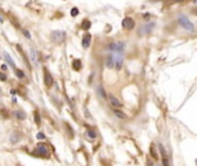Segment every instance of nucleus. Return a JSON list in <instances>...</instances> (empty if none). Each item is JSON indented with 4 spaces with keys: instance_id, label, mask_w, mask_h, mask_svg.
<instances>
[{
    "instance_id": "f257e3e1",
    "label": "nucleus",
    "mask_w": 197,
    "mask_h": 166,
    "mask_svg": "<svg viewBox=\"0 0 197 166\" xmlns=\"http://www.w3.org/2000/svg\"><path fill=\"white\" fill-rule=\"evenodd\" d=\"M123 65V57H122V52H113L110 55H107L106 58V66L107 67H117L118 69L122 67Z\"/></svg>"
},
{
    "instance_id": "f03ea898",
    "label": "nucleus",
    "mask_w": 197,
    "mask_h": 166,
    "mask_svg": "<svg viewBox=\"0 0 197 166\" xmlns=\"http://www.w3.org/2000/svg\"><path fill=\"white\" fill-rule=\"evenodd\" d=\"M65 31H61V30H55L51 34V38L54 43H58V44H61L65 40Z\"/></svg>"
},
{
    "instance_id": "7ed1b4c3",
    "label": "nucleus",
    "mask_w": 197,
    "mask_h": 166,
    "mask_svg": "<svg viewBox=\"0 0 197 166\" xmlns=\"http://www.w3.org/2000/svg\"><path fill=\"white\" fill-rule=\"evenodd\" d=\"M179 23L180 25L182 28H185V29H187V30L189 31H194V24H192L191 22H190L189 20H188L186 16H179Z\"/></svg>"
},
{
    "instance_id": "20e7f679",
    "label": "nucleus",
    "mask_w": 197,
    "mask_h": 166,
    "mask_svg": "<svg viewBox=\"0 0 197 166\" xmlns=\"http://www.w3.org/2000/svg\"><path fill=\"white\" fill-rule=\"evenodd\" d=\"M35 154L39 155V156H42V157L48 156V148H47V145L44 144V143H39L37 145V149H36Z\"/></svg>"
},
{
    "instance_id": "39448f33",
    "label": "nucleus",
    "mask_w": 197,
    "mask_h": 166,
    "mask_svg": "<svg viewBox=\"0 0 197 166\" xmlns=\"http://www.w3.org/2000/svg\"><path fill=\"white\" fill-rule=\"evenodd\" d=\"M108 102H110V104L112 105L113 108H121L122 107V103H121L113 93H110V95H108Z\"/></svg>"
},
{
    "instance_id": "423d86ee",
    "label": "nucleus",
    "mask_w": 197,
    "mask_h": 166,
    "mask_svg": "<svg viewBox=\"0 0 197 166\" xmlns=\"http://www.w3.org/2000/svg\"><path fill=\"white\" fill-rule=\"evenodd\" d=\"M112 52H122L125 50V44L121 43V42H115V43H111L110 46H108Z\"/></svg>"
},
{
    "instance_id": "0eeeda50",
    "label": "nucleus",
    "mask_w": 197,
    "mask_h": 166,
    "mask_svg": "<svg viewBox=\"0 0 197 166\" xmlns=\"http://www.w3.org/2000/svg\"><path fill=\"white\" fill-rule=\"evenodd\" d=\"M159 150H160V154H161V161H162V166H170V161H168V157L167 154L165 151L164 146L161 144H159Z\"/></svg>"
},
{
    "instance_id": "6e6552de",
    "label": "nucleus",
    "mask_w": 197,
    "mask_h": 166,
    "mask_svg": "<svg viewBox=\"0 0 197 166\" xmlns=\"http://www.w3.org/2000/svg\"><path fill=\"white\" fill-rule=\"evenodd\" d=\"M44 83L48 88L52 87V84H53V77L47 71H44Z\"/></svg>"
},
{
    "instance_id": "1a4fd4ad",
    "label": "nucleus",
    "mask_w": 197,
    "mask_h": 166,
    "mask_svg": "<svg viewBox=\"0 0 197 166\" xmlns=\"http://www.w3.org/2000/svg\"><path fill=\"white\" fill-rule=\"evenodd\" d=\"M134 25H135V22H134V20H133L132 18L123 19V21H122V27L123 28H126V29H132V28H134Z\"/></svg>"
},
{
    "instance_id": "9d476101",
    "label": "nucleus",
    "mask_w": 197,
    "mask_h": 166,
    "mask_svg": "<svg viewBox=\"0 0 197 166\" xmlns=\"http://www.w3.org/2000/svg\"><path fill=\"white\" fill-rule=\"evenodd\" d=\"M90 43H91V35L87 34V35L83 37V39H82V45H83V47H85V48L89 47Z\"/></svg>"
},
{
    "instance_id": "9b49d317",
    "label": "nucleus",
    "mask_w": 197,
    "mask_h": 166,
    "mask_svg": "<svg viewBox=\"0 0 197 166\" xmlns=\"http://www.w3.org/2000/svg\"><path fill=\"white\" fill-rule=\"evenodd\" d=\"M113 112H114V114H115V115H117L119 119H121V120L126 119V114L123 113L122 111H120L119 108H114V110H113Z\"/></svg>"
},
{
    "instance_id": "f8f14e48",
    "label": "nucleus",
    "mask_w": 197,
    "mask_h": 166,
    "mask_svg": "<svg viewBox=\"0 0 197 166\" xmlns=\"http://www.w3.org/2000/svg\"><path fill=\"white\" fill-rule=\"evenodd\" d=\"M4 55H5V59H6V61L8 62V65H9L12 68H15V63H14V61H13V59L10 58V55L8 54V53H5Z\"/></svg>"
},
{
    "instance_id": "ddd939ff",
    "label": "nucleus",
    "mask_w": 197,
    "mask_h": 166,
    "mask_svg": "<svg viewBox=\"0 0 197 166\" xmlns=\"http://www.w3.org/2000/svg\"><path fill=\"white\" fill-rule=\"evenodd\" d=\"M15 117L19 119V120H23L25 118V114L23 113V111H15Z\"/></svg>"
},
{
    "instance_id": "4468645a",
    "label": "nucleus",
    "mask_w": 197,
    "mask_h": 166,
    "mask_svg": "<svg viewBox=\"0 0 197 166\" xmlns=\"http://www.w3.org/2000/svg\"><path fill=\"white\" fill-rule=\"evenodd\" d=\"M73 68L75 71H80L81 68V61L80 60H74L73 61Z\"/></svg>"
},
{
    "instance_id": "2eb2a0df",
    "label": "nucleus",
    "mask_w": 197,
    "mask_h": 166,
    "mask_svg": "<svg viewBox=\"0 0 197 166\" xmlns=\"http://www.w3.org/2000/svg\"><path fill=\"white\" fill-rule=\"evenodd\" d=\"M87 135H88V137H89L90 140H95V138H96V136H97V135H96V133H95V131H93V130H91V129H89V130L87 131Z\"/></svg>"
},
{
    "instance_id": "dca6fc26",
    "label": "nucleus",
    "mask_w": 197,
    "mask_h": 166,
    "mask_svg": "<svg viewBox=\"0 0 197 166\" xmlns=\"http://www.w3.org/2000/svg\"><path fill=\"white\" fill-rule=\"evenodd\" d=\"M90 27H91V23H90V21L84 20L82 22V28H83V29H85V30H87V29H89Z\"/></svg>"
},
{
    "instance_id": "f3484780",
    "label": "nucleus",
    "mask_w": 197,
    "mask_h": 166,
    "mask_svg": "<svg viewBox=\"0 0 197 166\" xmlns=\"http://www.w3.org/2000/svg\"><path fill=\"white\" fill-rule=\"evenodd\" d=\"M31 58H32L34 63H36V65H37V63H38V61H37V57H36V52H35V50H34V48H31Z\"/></svg>"
},
{
    "instance_id": "a211bd4d",
    "label": "nucleus",
    "mask_w": 197,
    "mask_h": 166,
    "mask_svg": "<svg viewBox=\"0 0 197 166\" xmlns=\"http://www.w3.org/2000/svg\"><path fill=\"white\" fill-rule=\"evenodd\" d=\"M35 122L37 125H40V118H39V113L38 112H35Z\"/></svg>"
},
{
    "instance_id": "6ab92c4d",
    "label": "nucleus",
    "mask_w": 197,
    "mask_h": 166,
    "mask_svg": "<svg viewBox=\"0 0 197 166\" xmlns=\"http://www.w3.org/2000/svg\"><path fill=\"white\" fill-rule=\"evenodd\" d=\"M15 72H16V75H18L20 78H23V77H24V73H23V72L21 71V69H16Z\"/></svg>"
},
{
    "instance_id": "aec40b11",
    "label": "nucleus",
    "mask_w": 197,
    "mask_h": 166,
    "mask_svg": "<svg viewBox=\"0 0 197 166\" xmlns=\"http://www.w3.org/2000/svg\"><path fill=\"white\" fill-rule=\"evenodd\" d=\"M70 14H72V16H77L78 9H77V8H73V9L70 10Z\"/></svg>"
},
{
    "instance_id": "412c9836",
    "label": "nucleus",
    "mask_w": 197,
    "mask_h": 166,
    "mask_svg": "<svg viewBox=\"0 0 197 166\" xmlns=\"http://www.w3.org/2000/svg\"><path fill=\"white\" fill-rule=\"evenodd\" d=\"M0 80H1V81H6V80H7V76H6L4 73H1V72H0Z\"/></svg>"
},
{
    "instance_id": "4be33fe9",
    "label": "nucleus",
    "mask_w": 197,
    "mask_h": 166,
    "mask_svg": "<svg viewBox=\"0 0 197 166\" xmlns=\"http://www.w3.org/2000/svg\"><path fill=\"white\" fill-rule=\"evenodd\" d=\"M37 137L39 138V140H44V138H45V135H44V134H42V133H38V134H37Z\"/></svg>"
},
{
    "instance_id": "5701e85b",
    "label": "nucleus",
    "mask_w": 197,
    "mask_h": 166,
    "mask_svg": "<svg viewBox=\"0 0 197 166\" xmlns=\"http://www.w3.org/2000/svg\"><path fill=\"white\" fill-rule=\"evenodd\" d=\"M23 34H24V35L27 36V38H29V39H30V38H31V35H30V32H29V31H27V30H23Z\"/></svg>"
},
{
    "instance_id": "b1692460",
    "label": "nucleus",
    "mask_w": 197,
    "mask_h": 166,
    "mask_svg": "<svg viewBox=\"0 0 197 166\" xmlns=\"http://www.w3.org/2000/svg\"><path fill=\"white\" fill-rule=\"evenodd\" d=\"M0 113H1V114L4 115V118H7V117H8V114L5 113V110H1V111H0Z\"/></svg>"
},
{
    "instance_id": "393cba45",
    "label": "nucleus",
    "mask_w": 197,
    "mask_h": 166,
    "mask_svg": "<svg viewBox=\"0 0 197 166\" xmlns=\"http://www.w3.org/2000/svg\"><path fill=\"white\" fill-rule=\"evenodd\" d=\"M0 22H4V19H3V16L0 15Z\"/></svg>"
}]
</instances>
